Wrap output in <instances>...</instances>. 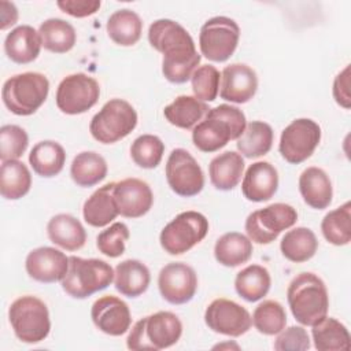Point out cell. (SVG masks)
Segmentation results:
<instances>
[{"label":"cell","instance_id":"cell-1","mask_svg":"<svg viewBox=\"0 0 351 351\" xmlns=\"http://www.w3.org/2000/svg\"><path fill=\"white\" fill-rule=\"evenodd\" d=\"M148 41L163 55L162 73L173 84L191 80L202 60L188 30L171 19H158L149 25Z\"/></svg>","mask_w":351,"mask_h":351},{"label":"cell","instance_id":"cell-2","mask_svg":"<svg viewBox=\"0 0 351 351\" xmlns=\"http://www.w3.org/2000/svg\"><path fill=\"white\" fill-rule=\"evenodd\" d=\"M247 126L244 112L230 104L210 108L192 130V141L202 152H215L230 140H237Z\"/></svg>","mask_w":351,"mask_h":351},{"label":"cell","instance_id":"cell-3","mask_svg":"<svg viewBox=\"0 0 351 351\" xmlns=\"http://www.w3.org/2000/svg\"><path fill=\"white\" fill-rule=\"evenodd\" d=\"M287 299L292 315L302 325L313 326L328 314V291L314 273H299L288 285Z\"/></svg>","mask_w":351,"mask_h":351},{"label":"cell","instance_id":"cell-4","mask_svg":"<svg viewBox=\"0 0 351 351\" xmlns=\"http://www.w3.org/2000/svg\"><path fill=\"white\" fill-rule=\"evenodd\" d=\"M182 335V324L171 311H158L138 319L126 339L129 350H163L176 344Z\"/></svg>","mask_w":351,"mask_h":351},{"label":"cell","instance_id":"cell-5","mask_svg":"<svg viewBox=\"0 0 351 351\" xmlns=\"http://www.w3.org/2000/svg\"><path fill=\"white\" fill-rule=\"evenodd\" d=\"M115 271L106 261L75 255L69 256V270L60 281L63 291L75 299H85L106 289L114 280Z\"/></svg>","mask_w":351,"mask_h":351},{"label":"cell","instance_id":"cell-6","mask_svg":"<svg viewBox=\"0 0 351 351\" xmlns=\"http://www.w3.org/2000/svg\"><path fill=\"white\" fill-rule=\"evenodd\" d=\"M49 81L41 73L27 71L10 77L1 89L4 106L15 115H32L47 100Z\"/></svg>","mask_w":351,"mask_h":351},{"label":"cell","instance_id":"cell-7","mask_svg":"<svg viewBox=\"0 0 351 351\" xmlns=\"http://www.w3.org/2000/svg\"><path fill=\"white\" fill-rule=\"evenodd\" d=\"M8 319L15 336L23 343H40L47 339L51 330L47 304L32 295L21 296L11 303Z\"/></svg>","mask_w":351,"mask_h":351},{"label":"cell","instance_id":"cell-8","mask_svg":"<svg viewBox=\"0 0 351 351\" xmlns=\"http://www.w3.org/2000/svg\"><path fill=\"white\" fill-rule=\"evenodd\" d=\"M136 125L137 112L133 106L123 99H111L93 115L89 132L99 143L112 144L132 133Z\"/></svg>","mask_w":351,"mask_h":351},{"label":"cell","instance_id":"cell-9","mask_svg":"<svg viewBox=\"0 0 351 351\" xmlns=\"http://www.w3.org/2000/svg\"><path fill=\"white\" fill-rule=\"evenodd\" d=\"M208 232V219L197 211L180 213L160 232L162 248L170 255H181L199 244Z\"/></svg>","mask_w":351,"mask_h":351},{"label":"cell","instance_id":"cell-10","mask_svg":"<svg viewBox=\"0 0 351 351\" xmlns=\"http://www.w3.org/2000/svg\"><path fill=\"white\" fill-rule=\"evenodd\" d=\"M298 221L296 210L285 203H273L265 208L252 211L245 219V232L251 241L269 244L278 234L292 228Z\"/></svg>","mask_w":351,"mask_h":351},{"label":"cell","instance_id":"cell-11","mask_svg":"<svg viewBox=\"0 0 351 351\" xmlns=\"http://www.w3.org/2000/svg\"><path fill=\"white\" fill-rule=\"evenodd\" d=\"M239 25L228 16H214L204 22L199 34V47L204 58L211 62L228 60L237 48Z\"/></svg>","mask_w":351,"mask_h":351},{"label":"cell","instance_id":"cell-12","mask_svg":"<svg viewBox=\"0 0 351 351\" xmlns=\"http://www.w3.org/2000/svg\"><path fill=\"white\" fill-rule=\"evenodd\" d=\"M319 141V125L310 118H298L282 130L278 151L288 163L299 165L313 155Z\"/></svg>","mask_w":351,"mask_h":351},{"label":"cell","instance_id":"cell-13","mask_svg":"<svg viewBox=\"0 0 351 351\" xmlns=\"http://www.w3.org/2000/svg\"><path fill=\"white\" fill-rule=\"evenodd\" d=\"M100 96L97 81L88 74L75 73L64 77L56 89V106L69 115L86 112L92 108Z\"/></svg>","mask_w":351,"mask_h":351},{"label":"cell","instance_id":"cell-14","mask_svg":"<svg viewBox=\"0 0 351 351\" xmlns=\"http://www.w3.org/2000/svg\"><path fill=\"white\" fill-rule=\"evenodd\" d=\"M166 180L170 189L182 197L195 196L204 186L200 165L184 148H176L170 152L166 162Z\"/></svg>","mask_w":351,"mask_h":351},{"label":"cell","instance_id":"cell-15","mask_svg":"<svg viewBox=\"0 0 351 351\" xmlns=\"http://www.w3.org/2000/svg\"><path fill=\"white\" fill-rule=\"evenodd\" d=\"M204 321L213 332L232 337L247 333L252 325V318L247 308L225 298L215 299L207 306Z\"/></svg>","mask_w":351,"mask_h":351},{"label":"cell","instance_id":"cell-16","mask_svg":"<svg viewBox=\"0 0 351 351\" xmlns=\"http://www.w3.org/2000/svg\"><path fill=\"white\" fill-rule=\"evenodd\" d=\"M158 287L166 302L171 304H184L191 302L196 293L197 276L189 265L171 262L160 269Z\"/></svg>","mask_w":351,"mask_h":351},{"label":"cell","instance_id":"cell-17","mask_svg":"<svg viewBox=\"0 0 351 351\" xmlns=\"http://www.w3.org/2000/svg\"><path fill=\"white\" fill-rule=\"evenodd\" d=\"M112 195L118 213L126 218L145 215L154 203V193L149 185L138 178H125L115 182Z\"/></svg>","mask_w":351,"mask_h":351},{"label":"cell","instance_id":"cell-18","mask_svg":"<svg viewBox=\"0 0 351 351\" xmlns=\"http://www.w3.org/2000/svg\"><path fill=\"white\" fill-rule=\"evenodd\" d=\"M90 318L99 330L110 336L126 333L132 324L129 306L112 295L101 296L92 304Z\"/></svg>","mask_w":351,"mask_h":351},{"label":"cell","instance_id":"cell-19","mask_svg":"<svg viewBox=\"0 0 351 351\" xmlns=\"http://www.w3.org/2000/svg\"><path fill=\"white\" fill-rule=\"evenodd\" d=\"M27 274L38 282L62 281L69 270V256L53 247H38L26 256Z\"/></svg>","mask_w":351,"mask_h":351},{"label":"cell","instance_id":"cell-20","mask_svg":"<svg viewBox=\"0 0 351 351\" xmlns=\"http://www.w3.org/2000/svg\"><path fill=\"white\" fill-rule=\"evenodd\" d=\"M258 89L256 73L244 63L226 66L221 73V99L243 104L250 101Z\"/></svg>","mask_w":351,"mask_h":351},{"label":"cell","instance_id":"cell-21","mask_svg":"<svg viewBox=\"0 0 351 351\" xmlns=\"http://www.w3.org/2000/svg\"><path fill=\"white\" fill-rule=\"evenodd\" d=\"M278 188V173L276 167L265 160L252 163L243 178L241 192L247 200H270Z\"/></svg>","mask_w":351,"mask_h":351},{"label":"cell","instance_id":"cell-22","mask_svg":"<svg viewBox=\"0 0 351 351\" xmlns=\"http://www.w3.org/2000/svg\"><path fill=\"white\" fill-rule=\"evenodd\" d=\"M41 47L38 32L29 25H21L12 29L4 40L5 55L18 64H26L36 60Z\"/></svg>","mask_w":351,"mask_h":351},{"label":"cell","instance_id":"cell-23","mask_svg":"<svg viewBox=\"0 0 351 351\" xmlns=\"http://www.w3.org/2000/svg\"><path fill=\"white\" fill-rule=\"evenodd\" d=\"M299 191L304 203L315 210H324L332 203V182L329 176L319 167L311 166L302 171Z\"/></svg>","mask_w":351,"mask_h":351},{"label":"cell","instance_id":"cell-24","mask_svg":"<svg viewBox=\"0 0 351 351\" xmlns=\"http://www.w3.org/2000/svg\"><path fill=\"white\" fill-rule=\"evenodd\" d=\"M49 240L66 251L81 250L86 243V232L82 223L70 214L53 215L48 225Z\"/></svg>","mask_w":351,"mask_h":351},{"label":"cell","instance_id":"cell-25","mask_svg":"<svg viewBox=\"0 0 351 351\" xmlns=\"http://www.w3.org/2000/svg\"><path fill=\"white\" fill-rule=\"evenodd\" d=\"M151 274L148 267L137 259H126L117 265L114 274L115 289L128 298L143 295L149 285Z\"/></svg>","mask_w":351,"mask_h":351},{"label":"cell","instance_id":"cell-26","mask_svg":"<svg viewBox=\"0 0 351 351\" xmlns=\"http://www.w3.org/2000/svg\"><path fill=\"white\" fill-rule=\"evenodd\" d=\"M114 184L115 182H110L100 186L85 200L82 215L88 225L93 228H103L114 221L119 214L112 195Z\"/></svg>","mask_w":351,"mask_h":351},{"label":"cell","instance_id":"cell-27","mask_svg":"<svg viewBox=\"0 0 351 351\" xmlns=\"http://www.w3.org/2000/svg\"><path fill=\"white\" fill-rule=\"evenodd\" d=\"M244 171V159L241 154L225 151L210 162L208 174L211 184L219 191H230L241 180Z\"/></svg>","mask_w":351,"mask_h":351},{"label":"cell","instance_id":"cell-28","mask_svg":"<svg viewBox=\"0 0 351 351\" xmlns=\"http://www.w3.org/2000/svg\"><path fill=\"white\" fill-rule=\"evenodd\" d=\"M208 106L195 96L181 95L165 107L163 115L166 121L181 129H192L207 114Z\"/></svg>","mask_w":351,"mask_h":351},{"label":"cell","instance_id":"cell-29","mask_svg":"<svg viewBox=\"0 0 351 351\" xmlns=\"http://www.w3.org/2000/svg\"><path fill=\"white\" fill-rule=\"evenodd\" d=\"M29 163L36 174L47 178L55 177L63 170L66 163L64 148L52 140L40 141L32 148Z\"/></svg>","mask_w":351,"mask_h":351},{"label":"cell","instance_id":"cell-30","mask_svg":"<svg viewBox=\"0 0 351 351\" xmlns=\"http://www.w3.org/2000/svg\"><path fill=\"white\" fill-rule=\"evenodd\" d=\"M252 255V241L239 232L222 234L214 247V256L218 263L226 267H236L250 261Z\"/></svg>","mask_w":351,"mask_h":351},{"label":"cell","instance_id":"cell-31","mask_svg":"<svg viewBox=\"0 0 351 351\" xmlns=\"http://www.w3.org/2000/svg\"><path fill=\"white\" fill-rule=\"evenodd\" d=\"M108 37L121 47L134 45L143 33L141 18L129 8H122L110 15L107 25Z\"/></svg>","mask_w":351,"mask_h":351},{"label":"cell","instance_id":"cell-32","mask_svg":"<svg viewBox=\"0 0 351 351\" xmlns=\"http://www.w3.org/2000/svg\"><path fill=\"white\" fill-rule=\"evenodd\" d=\"M311 335L318 351H348L351 347L348 329L332 317H325L314 324Z\"/></svg>","mask_w":351,"mask_h":351},{"label":"cell","instance_id":"cell-33","mask_svg":"<svg viewBox=\"0 0 351 351\" xmlns=\"http://www.w3.org/2000/svg\"><path fill=\"white\" fill-rule=\"evenodd\" d=\"M32 186V176L27 166L15 159L1 162L0 167V193L7 200L23 197Z\"/></svg>","mask_w":351,"mask_h":351},{"label":"cell","instance_id":"cell-34","mask_svg":"<svg viewBox=\"0 0 351 351\" xmlns=\"http://www.w3.org/2000/svg\"><path fill=\"white\" fill-rule=\"evenodd\" d=\"M281 254L291 262L302 263L311 259L318 250V240L308 228L299 226L288 230L281 243Z\"/></svg>","mask_w":351,"mask_h":351},{"label":"cell","instance_id":"cell-35","mask_svg":"<svg viewBox=\"0 0 351 351\" xmlns=\"http://www.w3.org/2000/svg\"><path fill=\"white\" fill-rule=\"evenodd\" d=\"M108 167L106 159L93 151L80 152L71 163L70 176L73 181L78 186L89 188L100 181H103L107 176Z\"/></svg>","mask_w":351,"mask_h":351},{"label":"cell","instance_id":"cell-36","mask_svg":"<svg viewBox=\"0 0 351 351\" xmlns=\"http://www.w3.org/2000/svg\"><path fill=\"white\" fill-rule=\"evenodd\" d=\"M38 34L41 45L53 53L69 52L77 41V33L73 25L60 18H49L44 21L38 27Z\"/></svg>","mask_w":351,"mask_h":351},{"label":"cell","instance_id":"cell-37","mask_svg":"<svg viewBox=\"0 0 351 351\" xmlns=\"http://www.w3.org/2000/svg\"><path fill=\"white\" fill-rule=\"evenodd\" d=\"M271 278L266 267L250 265L240 270L234 278L236 292L247 302H258L267 295Z\"/></svg>","mask_w":351,"mask_h":351},{"label":"cell","instance_id":"cell-38","mask_svg":"<svg viewBox=\"0 0 351 351\" xmlns=\"http://www.w3.org/2000/svg\"><path fill=\"white\" fill-rule=\"evenodd\" d=\"M274 133L269 123L263 121L250 122L243 134L237 138V149L245 158H259L266 155L273 145Z\"/></svg>","mask_w":351,"mask_h":351},{"label":"cell","instance_id":"cell-39","mask_svg":"<svg viewBox=\"0 0 351 351\" xmlns=\"http://www.w3.org/2000/svg\"><path fill=\"white\" fill-rule=\"evenodd\" d=\"M321 230L328 243L333 245L348 244L351 241V203L346 202L329 211L321 222Z\"/></svg>","mask_w":351,"mask_h":351},{"label":"cell","instance_id":"cell-40","mask_svg":"<svg viewBox=\"0 0 351 351\" xmlns=\"http://www.w3.org/2000/svg\"><path fill=\"white\" fill-rule=\"evenodd\" d=\"M252 324L259 333L278 335L287 325V314L277 300H263L252 313Z\"/></svg>","mask_w":351,"mask_h":351},{"label":"cell","instance_id":"cell-41","mask_svg":"<svg viewBox=\"0 0 351 351\" xmlns=\"http://www.w3.org/2000/svg\"><path fill=\"white\" fill-rule=\"evenodd\" d=\"M163 152V141L154 134L138 136L130 147L133 162L143 169H155L160 163Z\"/></svg>","mask_w":351,"mask_h":351},{"label":"cell","instance_id":"cell-42","mask_svg":"<svg viewBox=\"0 0 351 351\" xmlns=\"http://www.w3.org/2000/svg\"><path fill=\"white\" fill-rule=\"evenodd\" d=\"M219 80L221 74L214 66H199L191 77L195 97L202 101H214L219 92Z\"/></svg>","mask_w":351,"mask_h":351},{"label":"cell","instance_id":"cell-43","mask_svg":"<svg viewBox=\"0 0 351 351\" xmlns=\"http://www.w3.org/2000/svg\"><path fill=\"white\" fill-rule=\"evenodd\" d=\"M29 145V137L25 129L18 125H4L0 128V159H19Z\"/></svg>","mask_w":351,"mask_h":351},{"label":"cell","instance_id":"cell-44","mask_svg":"<svg viewBox=\"0 0 351 351\" xmlns=\"http://www.w3.org/2000/svg\"><path fill=\"white\" fill-rule=\"evenodd\" d=\"M129 236V229L123 222H114L110 228L97 234L96 247L103 255L118 258L125 252V245Z\"/></svg>","mask_w":351,"mask_h":351},{"label":"cell","instance_id":"cell-45","mask_svg":"<svg viewBox=\"0 0 351 351\" xmlns=\"http://www.w3.org/2000/svg\"><path fill=\"white\" fill-rule=\"evenodd\" d=\"M310 346V336L303 326L284 328L274 341V350L277 351H304Z\"/></svg>","mask_w":351,"mask_h":351},{"label":"cell","instance_id":"cell-46","mask_svg":"<svg viewBox=\"0 0 351 351\" xmlns=\"http://www.w3.org/2000/svg\"><path fill=\"white\" fill-rule=\"evenodd\" d=\"M56 5L74 18H85L99 11L101 3L97 0H60Z\"/></svg>","mask_w":351,"mask_h":351},{"label":"cell","instance_id":"cell-47","mask_svg":"<svg viewBox=\"0 0 351 351\" xmlns=\"http://www.w3.org/2000/svg\"><path fill=\"white\" fill-rule=\"evenodd\" d=\"M333 97L339 106L348 110L351 107L350 96V64L340 71L333 81Z\"/></svg>","mask_w":351,"mask_h":351},{"label":"cell","instance_id":"cell-48","mask_svg":"<svg viewBox=\"0 0 351 351\" xmlns=\"http://www.w3.org/2000/svg\"><path fill=\"white\" fill-rule=\"evenodd\" d=\"M0 29L5 30L10 26L15 25L18 21V10L14 3L1 0L0 1Z\"/></svg>","mask_w":351,"mask_h":351}]
</instances>
